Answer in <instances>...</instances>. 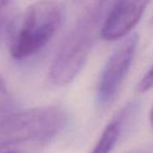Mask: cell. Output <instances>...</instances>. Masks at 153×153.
<instances>
[{
	"label": "cell",
	"mask_w": 153,
	"mask_h": 153,
	"mask_svg": "<svg viewBox=\"0 0 153 153\" xmlns=\"http://www.w3.org/2000/svg\"><path fill=\"white\" fill-rule=\"evenodd\" d=\"M4 153H16V152H13V151H9V152H4Z\"/></svg>",
	"instance_id": "obj_11"
},
{
	"label": "cell",
	"mask_w": 153,
	"mask_h": 153,
	"mask_svg": "<svg viewBox=\"0 0 153 153\" xmlns=\"http://www.w3.org/2000/svg\"><path fill=\"white\" fill-rule=\"evenodd\" d=\"M152 19H153V17H152Z\"/></svg>",
	"instance_id": "obj_12"
},
{
	"label": "cell",
	"mask_w": 153,
	"mask_h": 153,
	"mask_svg": "<svg viewBox=\"0 0 153 153\" xmlns=\"http://www.w3.org/2000/svg\"><path fill=\"white\" fill-rule=\"evenodd\" d=\"M149 119H150V124H151V126H152V128H153V105H152V108H151L150 117H149Z\"/></svg>",
	"instance_id": "obj_10"
},
{
	"label": "cell",
	"mask_w": 153,
	"mask_h": 153,
	"mask_svg": "<svg viewBox=\"0 0 153 153\" xmlns=\"http://www.w3.org/2000/svg\"><path fill=\"white\" fill-rule=\"evenodd\" d=\"M18 17V7L14 0L0 1V41L9 38Z\"/></svg>",
	"instance_id": "obj_7"
},
{
	"label": "cell",
	"mask_w": 153,
	"mask_h": 153,
	"mask_svg": "<svg viewBox=\"0 0 153 153\" xmlns=\"http://www.w3.org/2000/svg\"><path fill=\"white\" fill-rule=\"evenodd\" d=\"M138 36H128L111 53L105 63L97 86V104L107 107L117 97L135 55Z\"/></svg>",
	"instance_id": "obj_4"
},
{
	"label": "cell",
	"mask_w": 153,
	"mask_h": 153,
	"mask_svg": "<svg viewBox=\"0 0 153 153\" xmlns=\"http://www.w3.org/2000/svg\"><path fill=\"white\" fill-rule=\"evenodd\" d=\"M12 106H13V100L11 94L5 85V82L0 76V121L10 114Z\"/></svg>",
	"instance_id": "obj_8"
},
{
	"label": "cell",
	"mask_w": 153,
	"mask_h": 153,
	"mask_svg": "<svg viewBox=\"0 0 153 153\" xmlns=\"http://www.w3.org/2000/svg\"><path fill=\"white\" fill-rule=\"evenodd\" d=\"M135 111V103L128 104L125 108L122 109V111H120L117 115H115L113 120H111L108 125L105 127L98 143L90 151V153H110L121 136L124 125L126 124L127 120L133 115Z\"/></svg>",
	"instance_id": "obj_6"
},
{
	"label": "cell",
	"mask_w": 153,
	"mask_h": 153,
	"mask_svg": "<svg viewBox=\"0 0 153 153\" xmlns=\"http://www.w3.org/2000/svg\"><path fill=\"white\" fill-rule=\"evenodd\" d=\"M0 1H1V0H0Z\"/></svg>",
	"instance_id": "obj_13"
},
{
	"label": "cell",
	"mask_w": 153,
	"mask_h": 153,
	"mask_svg": "<svg viewBox=\"0 0 153 153\" xmlns=\"http://www.w3.org/2000/svg\"><path fill=\"white\" fill-rule=\"evenodd\" d=\"M65 7L57 0H41L30 4L18 17L9 38L10 53L22 60L39 53L59 32L65 19Z\"/></svg>",
	"instance_id": "obj_2"
},
{
	"label": "cell",
	"mask_w": 153,
	"mask_h": 153,
	"mask_svg": "<svg viewBox=\"0 0 153 153\" xmlns=\"http://www.w3.org/2000/svg\"><path fill=\"white\" fill-rule=\"evenodd\" d=\"M149 2L150 0H117L101 27V37L106 41H117L128 35Z\"/></svg>",
	"instance_id": "obj_5"
},
{
	"label": "cell",
	"mask_w": 153,
	"mask_h": 153,
	"mask_svg": "<svg viewBox=\"0 0 153 153\" xmlns=\"http://www.w3.org/2000/svg\"><path fill=\"white\" fill-rule=\"evenodd\" d=\"M81 14L58 49L48 70L56 86H65L84 67L92 46L102 16L103 0H81Z\"/></svg>",
	"instance_id": "obj_1"
},
{
	"label": "cell",
	"mask_w": 153,
	"mask_h": 153,
	"mask_svg": "<svg viewBox=\"0 0 153 153\" xmlns=\"http://www.w3.org/2000/svg\"><path fill=\"white\" fill-rule=\"evenodd\" d=\"M152 87H153V64L150 69L147 71V74H145V76L142 78L140 83L137 84V91L140 94H143V92H146L148 90H150Z\"/></svg>",
	"instance_id": "obj_9"
},
{
	"label": "cell",
	"mask_w": 153,
	"mask_h": 153,
	"mask_svg": "<svg viewBox=\"0 0 153 153\" xmlns=\"http://www.w3.org/2000/svg\"><path fill=\"white\" fill-rule=\"evenodd\" d=\"M68 117L58 106L27 109L9 114L0 121V151L27 142H47L59 134Z\"/></svg>",
	"instance_id": "obj_3"
}]
</instances>
